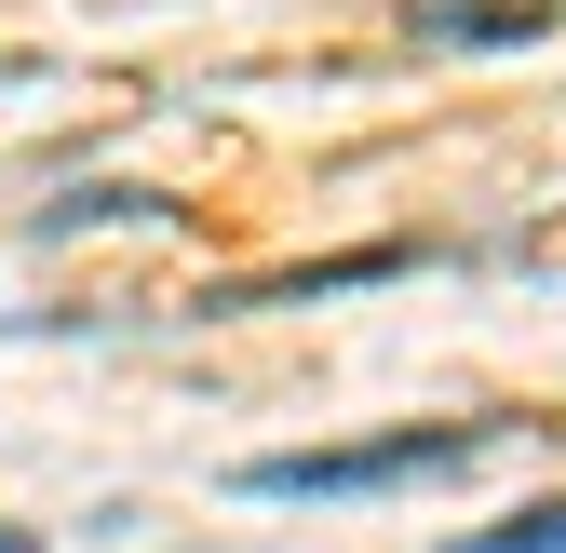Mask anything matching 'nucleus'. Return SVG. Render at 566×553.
Masks as SVG:
<instances>
[{
    "label": "nucleus",
    "instance_id": "obj_1",
    "mask_svg": "<svg viewBox=\"0 0 566 553\" xmlns=\"http://www.w3.org/2000/svg\"><path fill=\"white\" fill-rule=\"evenodd\" d=\"M500 446V419H432V432H378V446H283V459H243V500H365V487H418V472H459Z\"/></svg>",
    "mask_w": 566,
    "mask_h": 553
},
{
    "label": "nucleus",
    "instance_id": "obj_2",
    "mask_svg": "<svg viewBox=\"0 0 566 553\" xmlns=\"http://www.w3.org/2000/svg\"><path fill=\"white\" fill-rule=\"evenodd\" d=\"M553 14V0H459V14H432V41H526Z\"/></svg>",
    "mask_w": 566,
    "mask_h": 553
},
{
    "label": "nucleus",
    "instance_id": "obj_3",
    "mask_svg": "<svg viewBox=\"0 0 566 553\" xmlns=\"http://www.w3.org/2000/svg\"><path fill=\"white\" fill-rule=\"evenodd\" d=\"M459 553H566V500H539V513H513V526H472Z\"/></svg>",
    "mask_w": 566,
    "mask_h": 553
},
{
    "label": "nucleus",
    "instance_id": "obj_4",
    "mask_svg": "<svg viewBox=\"0 0 566 553\" xmlns=\"http://www.w3.org/2000/svg\"><path fill=\"white\" fill-rule=\"evenodd\" d=\"M0 553H28V526H0Z\"/></svg>",
    "mask_w": 566,
    "mask_h": 553
}]
</instances>
